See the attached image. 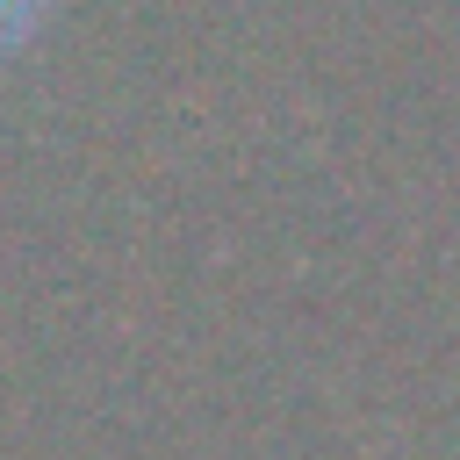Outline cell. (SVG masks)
Instances as JSON below:
<instances>
[{
    "label": "cell",
    "instance_id": "6da1fadb",
    "mask_svg": "<svg viewBox=\"0 0 460 460\" xmlns=\"http://www.w3.org/2000/svg\"><path fill=\"white\" fill-rule=\"evenodd\" d=\"M22 7H29V0H0V43H14V36H22V29H14V22H22Z\"/></svg>",
    "mask_w": 460,
    "mask_h": 460
}]
</instances>
